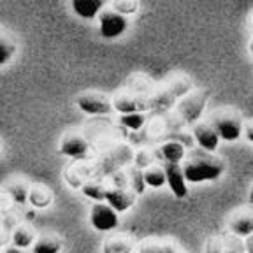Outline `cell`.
Wrapping results in <instances>:
<instances>
[{"label":"cell","mask_w":253,"mask_h":253,"mask_svg":"<svg viewBox=\"0 0 253 253\" xmlns=\"http://www.w3.org/2000/svg\"><path fill=\"white\" fill-rule=\"evenodd\" d=\"M225 164L214 151H208L204 148H195L183 158V172L188 183L214 181L223 174Z\"/></svg>","instance_id":"1"},{"label":"cell","mask_w":253,"mask_h":253,"mask_svg":"<svg viewBox=\"0 0 253 253\" xmlns=\"http://www.w3.org/2000/svg\"><path fill=\"white\" fill-rule=\"evenodd\" d=\"M211 123L216 128L220 139L229 142L237 141L241 137L243 130H245L241 111H237L236 107H220V109H216L211 116Z\"/></svg>","instance_id":"2"},{"label":"cell","mask_w":253,"mask_h":253,"mask_svg":"<svg viewBox=\"0 0 253 253\" xmlns=\"http://www.w3.org/2000/svg\"><path fill=\"white\" fill-rule=\"evenodd\" d=\"M126 28H128V20L125 14H120L113 7H104L99 12V30L104 39H116L125 34Z\"/></svg>","instance_id":"3"},{"label":"cell","mask_w":253,"mask_h":253,"mask_svg":"<svg viewBox=\"0 0 253 253\" xmlns=\"http://www.w3.org/2000/svg\"><path fill=\"white\" fill-rule=\"evenodd\" d=\"M118 211L109 204V202H95L90 211V223L95 230L99 232H109V230L118 227Z\"/></svg>","instance_id":"4"},{"label":"cell","mask_w":253,"mask_h":253,"mask_svg":"<svg viewBox=\"0 0 253 253\" xmlns=\"http://www.w3.org/2000/svg\"><path fill=\"white\" fill-rule=\"evenodd\" d=\"M208 102V93L206 91H188L186 95H183L181 100L178 104L179 116L185 120L186 123L194 125L199 118H201L202 111Z\"/></svg>","instance_id":"5"},{"label":"cell","mask_w":253,"mask_h":253,"mask_svg":"<svg viewBox=\"0 0 253 253\" xmlns=\"http://www.w3.org/2000/svg\"><path fill=\"white\" fill-rule=\"evenodd\" d=\"M76 104L86 115H109L113 109V100L99 91H86V93L78 95Z\"/></svg>","instance_id":"6"},{"label":"cell","mask_w":253,"mask_h":253,"mask_svg":"<svg viewBox=\"0 0 253 253\" xmlns=\"http://www.w3.org/2000/svg\"><path fill=\"white\" fill-rule=\"evenodd\" d=\"M227 227L230 234L237 237H246L253 234V206L237 208L227 218Z\"/></svg>","instance_id":"7"},{"label":"cell","mask_w":253,"mask_h":253,"mask_svg":"<svg viewBox=\"0 0 253 253\" xmlns=\"http://www.w3.org/2000/svg\"><path fill=\"white\" fill-rule=\"evenodd\" d=\"M150 107V99L139 97L137 93L130 91H118L113 97V109L125 115V113H134V111H146Z\"/></svg>","instance_id":"8"},{"label":"cell","mask_w":253,"mask_h":253,"mask_svg":"<svg viewBox=\"0 0 253 253\" xmlns=\"http://www.w3.org/2000/svg\"><path fill=\"white\" fill-rule=\"evenodd\" d=\"M166 178L170 192L178 199H183L188 195V181L183 172V166L178 162H166Z\"/></svg>","instance_id":"9"},{"label":"cell","mask_w":253,"mask_h":253,"mask_svg":"<svg viewBox=\"0 0 253 253\" xmlns=\"http://www.w3.org/2000/svg\"><path fill=\"white\" fill-rule=\"evenodd\" d=\"M194 137L201 148L208 151H216L220 144V135L211 122H195L194 123Z\"/></svg>","instance_id":"10"},{"label":"cell","mask_w":253,"mask_h":253,"mask_svg":"<svg viewBox=\"0 0 253 253\" xmlns=\"http://www.w3.org/2000/svg\"><path fill=\"white\" fill-rule=\"evenodd\" d=\"M60 153L65 155V157L71 158H84L88 155V142L86 139L81 134H76V132H71V134H65L60 141Z\"/></svg>","instance_id":"11"},{"label":"cell","mask_w":253,"mask_h":253,"mask_svg":"<svg viewBox=\"0 0 253 253\" xmlns=\"http://www.w3.org/2000/svg\"><path fill=\"white\" fill-rule=\"evenodd\" d=\"M135 195L137 192H132V190H126L123 186H116V188H107L106 194V202H109L113 208H115L118 213L122 211L130 210L135 202Z\"/></svg>","instance_id":"12"},{"label":"cell","mask_w":253,"mask_h":253,"mask_svg":"<svg viewBox=\"0 0 253 253\" xmlns=\"http://www.w3.org/2000/svg\"><path fill=\"white\" fill-rule=\"evenodd\" d=\"M107 0H71V7L81 20H93L106 7Z\"/></svg>","instance_id":"13"},{"label":"cell","mask_w":253,"mask_h":253,"mask_svg":"<svg viewBox=\"0 0 253 253\" xmlns=\"http://www.w3.org/2000/svg\"><path fill=\"white\" fill-rule=\"evenodd\" d=\"M245 245L239 243L237 236H220V237H210L206 252H243Z\"/></svg>","instance_id":"14"},{"label":"cell","mask_w":253,"mask_h":253,"mask_svg":"<svg viewBox=\"0 0 253 253\" xmlns=\"http://www.w3.org/2000/svg\"><path fill=\"white\" fill-rule=\"evenodd\" d=\"M28 202L37 210H42L53 202V194L51 190L44 185H36L28 190Z\"/></svg>","instance_id":"15"},{"label":"cell","mask_w":253,"mask_h":253,"mask_svg":"<svg viewBox=\"0 0 253 253\" xmlns=\"http://www.w3.org/2000/svg\"><path fill=\"white\" fill-rule=\"evenodd\" d=\"M134 248L135 246H134V241H132V237L122 236V234H120V236L107 237L102 246V250L106 253H128Z\"/></svg>","instance_id":"16"},{"label":"cell","mask_w":253,"mask_h":253,"mask_svg":"<svg viewBox=\"0 0 253 253\" xmlns=\"http://www.w3.org/2000/svg\"><path fill=\"white\" fill-rule=\"evenodd\" d=\"M142 178H144V183L151 188H162L167 183L166 178V169L162 166H157V164H151V166L146 167V170L142 172Z\"/></svg>","instance_id":"17"},{"label":"cell","mask_w":253,"mask_h":253,"mask_svg":"<svg viewBox=\"0 0 253 253\" xmlns=\"http://www.w3.org/2000/svg\"><path fill=\"white\" fill-rule=\"evenodd\" d=\"M60 250H62V239L55 234H46V236L39 237L37 243L34 245L36 253H56Z\"/></svg>","instance_id":"18"},{"label":"cell","mask_w":253,"mask_h":253,"mask_svg":"<svg viewBox=\"0 0 253 253\" xmlns=\"http://www.w3.org/2000/svg\"><path fill=\"white\" fill-rule=\"evenodd\" d=\"M16 51H18L16 41L4 32H0V67L11 62L16 56Z\"/></svg>","instance_id":"19"},{"label":"cell","mask_w":253,"mask_h":253,"mask_svg":"<svg viewBox=\"0 0 253 253\" xmlns=\"http://www.w3.org/2000/svg\"><path fill=\"white\" fill-rule=\"evenodd\" d=\"M160 153H162V157H164V160H166V162H178V164H181L183 158H185V155H186V151H185V146H183L181 142L169 141V142H166V144L162 146Z\"/></svg>","instance_id":"20"},{"label":"cell","mask_w":253,"mask_h":253,"mask_svg":"<svg viewBox=\"0 0 253 253\" xmlns=\"http://www.w3.org/2000/svg\"><path fill=\"white\" fill-rule=\"evenodd\" d=\"M34 241H36V234L27 225L18 227V229L14 230V234H12V243H14L16 248H20V250H25V248H28V246H32Z\"/></svg>","instance_id":"21"},{"label":"cell","mask_w":253,"mask_h":253,"mask_svg":"<svg viewBox=\"0 0 253 253\" xmlns=\"http://www.w3.org/2000/svg\"><path fill=\"white\" fill-rule=\"evenodd\" d=\"M83 194L86 195V197H90L91 201L95 202H100V201H106V194H107V188H104L102 185H99V183H84L83 186Z\"/></svg>","instance_id":"22"},{"label":"cell","mask_w":253,"mask_h":253,"mask_svg":"<svg viewBox=\"0 0 253 253\" xmlns=\"http://www.w3.org/2000/svg\"><path fill=\"white\" fill-rule=\"evenodd\" d=\"M144 115H142V111H134V113H125L122 115V123L126 126V128H130V130H139L142 125H144Z\"/></svg>","instance_id":"23"},{"label":"cell","mask_w":253,"mask_h":253,"mask_svg":"<svg viewBox=\"0 0 253 253\" xmlns=\"http://www.w3.org/2000/svg\"><path fill=\"white\" fill-rule=\"evenodd\" d=\"M9 195H11L12 199H14V202H18V204H25V202L28 201V186L25 185V183L21 181H16V183H11L9 185Z\"/></svg>","instance_id":"24"},{"label":"cell","mask_w":253,"mask_h":253,"mask_svg":"<svg viewBox=\"0 0 253 253\" xmlns=\"http://www.w3.org/2000/svg\"><path fill=\"white\" fill-rule=\"evenodd\" d=\"M111 7L118 11L120 14H135L139 11V0H113Z\"/></svg>","instance_id":"25"},{"label":"cell","mask_w":253,"mask_h":253,"mask_svg":"<svg viewBox=\"0 0 253 253\" xmlns=\"http://www.w3.org/2000/svg\"><path fill=\"white\" fill-rule=\"evenodd\" d=\"M139 252H170L174 250L170 245H157V243H144V245H139Z\"/></svg>","instance_id":"26"},{"label":"cell","mask_w":253,"mask_h":253,"mask_svg":"<svg viewBox=\"0 0 253 253\" xmlns=\"http://www.w3.org/2000/svg\"><path fill=\"white\" fill-rule=\"evenodd\" d=\"M245 135L250 142H253V120L248 123H245Z\"/></svg>","instance_id":"27"},{"label":"cell","mask_w":253,"mask_h":253,"mask_svg":"<svg viewBox=\"0 0 253 253\" xmlns=\"http://www.w3.org/2000/svg\"><path fill=\"white\" fill-rule=\"evenodd\" d=\"M245 250L250 253H253V234H250V236L245 237Z\"/></svg>","instance_id":"28"},{"label":"cell","mask_w":253,"mask_h":253,"mask_svg":"<svg viewBox=\"0 0 253 253\" xmlns=\"http://www.w3.org/2000/svg\"><path fill=\"white\" fill-rule=\"evenodd\" d=\"M248 197H250V202L253 204V183H252V186H250V194H248Z\"/></svg>","instance_id":"29"},{"label":"cell","mask_w":253,"mask_h":253,"mask_svg":"<svg viewBox=\"0 0 253 253\" xmlns=\"http://www.w3.org/2000/svg\"><path fill=\"white\" fill-rule=\"evenodd\" d=\"M250 51H252V55H253V41H252V44H250Z\"/></svg>","instance_id":"30"},{"label":"cell","mask_w":253,"mask_h":253,"mask_svg":"<svg viewBox=\"0 0 253 253\" xmlns=\"http://www.w3.org/2000/svg\"><path fill=\"white\" fill-rule=\"evenodd\" d=\"M0 148H2V139H0Z\"/></svg>","instance_id":"31"}]
</instances>
